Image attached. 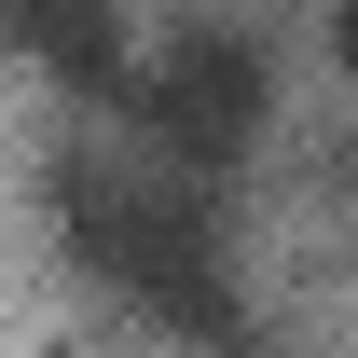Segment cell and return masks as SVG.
<instances>
[{"instance_id": "3", "label": "cell", "mask_w": 358, "mask_h": 358, "mask_svg": "<svg viewBox=\"0 0 358 358\" xmlns=\"http://www.w3.org/2000/svg\"><path fill=\"white\" fill-rule=\"evenodd\" d=\"M0 42L28 55L42 83H69V96H110L138 69V42H124V0H0Z\"/></svg>"}, {"instance_id": "2", "label": "cell", "mask_w": 358, "mask_h": 358, "mask_svg": "<svg viewBox=\"0 0 358 358\" xmlns=\"http://www.w3.org/2000/svg\"><path fill=\"white\" fill-rule=\"evenodd\" d=\"M124 83H138V124H152V152H166L179 179L248 166L262 124H275V69H262L248 28H179V42L152 55V69H124Z\"/></svg>"}, {"instance_id": "1", "label": "cell", "mask_w": 358, "mask_h": 358, "mask_svg": "<svg viewBox=\"0 0 358 358\" xmlns=\"http://www.w3.org/2000/svg\"><path fill=\"white\" fill-rule=\"evenodd\" d=\"M42 221L69 234V262L96 289H124L152 331L179 345H221L234 331V248H221V207H207V179H138V166H69L42 179Z\"/></svg>"}, {"instance_id": "4", "label": "cell", "mask_w": 358, "mask_h": 358, "mask_svg": "<svg viewBox=\"0 0 358 358\" xmlns=\"http://www.w3.org/2000/svg\"><path fill=\"white\" fill-rule=\"evenodd\" d=\"M331 55H345V69H358V0H331Z\"/></svg>"}]
</instances>
